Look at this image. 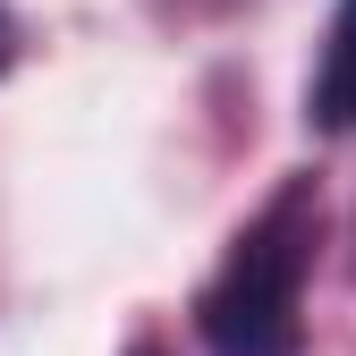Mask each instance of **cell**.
<instances>
[{"label":"cell","instance_id":"obj_1","mask_svg":"<svg viewBox=\"0 0 356 356\" xmlns=\"http://www.w3.org/2000/svg\"><path fill=\"white\" fill-rule=\"evenodd\" d=\"M314 254H323V178L289 170L229 229L212 280L195 289V339L212 356H305Z\"/></svg>","mask_w":356,"mask_h":356},{"label":"cell","instance_id":"obj_2","mask_svg":"<svg viewBox=\"0 0 356 356\" xmlns=\"http://www.w3.org/2000/svg\"><path fill=\"white\" fill-rule=\"evenodd\" d=\"M305 127L314 136H356V0H339L323 26L314 76H305Z\"/></svg>","mask_w":356,"mask_h":356},{"label":"cell","instance_id":"obj_3","mask_svg":"<svg viewBox=\"0 0 356 356\" xmlns=\"http://www.w3.org/2000/svg\"><path fill=\"white\" fill-rule=\"evenodd\" d=\"M9 68H17V17L0 9V76H9Z\"/></svg>","mask_w":356,"mask_h":356},{"label":"cell","instance_id":"obj_4","mask_svg":"<svg viewBox=\"0 0 356 356\" xmlns=\"http://www.w3.org/2000/svg\"><path fill=\"white\" fill-rule=\"evenodd\" d=\"M127 356H170V348L161 339H127Z\"/></svg>","mask_w":356,"mask_h":356}]
</instances>
